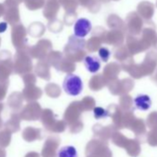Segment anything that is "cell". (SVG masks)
I'll use <instances>...</instances> for the list:
<instances>
[{
    "instance_id": "6da1fadb",
    "label": "cell",
    "mask_w": 157,
    "mask_h": 157,
    "mask_svg": "<svg viewBox=\"0 0 157 157\" xmlns=\"http://www.w3.org/2000/svg\"><path fill=\"white\" fill-rule=\"evenodd\" d=\"M63 89L70 96H77L82 92L83 82L82 78L75 74H67L63 81Z\"/></svg>"
},
{
    "instance_id": "8992f818",
    "label": "cell",
    "mask_w": 157,
    "mask_h": 157,
    "mask_svg": "<svg viewBox=\"0 0 157 157\" xmlns=\"http://www.w3.org/2000/svg\"><path fill=\"white\" fill-rule=\"evenodd\" d=\"M94 117L97 118V119H100V118H104V117H106L108 116V113L106 110H105L104 108L102 107H95L94 109Z\"/></svg>"
},
{
    "instance_id": "5b68a950",
    "label": "cell",
    "mask_w": 157,
    "mask_h": 157,
    "mask_svg": "<svg viewBox=\"0 0 157 157\" xmlns=\"http://www.w3.org/2000/svg\"><path fill=\"white\" fill-rule=\"evenodd\" d=\"M57 157H78L77 149L73 146H63L57 151Z\"/></svg>"
},
{
    "instance_id": "3957f363",
    "label": "cell",
    "mask_w": 157,
    "mask_h": 157,
    "mask_svg": "<svg viewBox=\"0 0 157 157\" xmlns=\"http://www.w3.org/2000/svg\"><path fill=\"white\" fill-rule=\"evenodd\" d=\"M86 69L90 73H96L101 67L100 59L96 56H87L83 60Z\"/></svg>"
},
{
    "instance_id": "277c9868",
    "label": "cell",
    "mask_w": 157,
    "mask_h": 157,
    "mask_svg": "<svg viewBox=\"0 0 157 157\" xmlns=\"http://www.w3.org/2000/svg\"><path fill=\"white\" fill-rule=\"evenodd\" d=\"M134 103H135L136 107L140 110H142V111L148 110L151 105V101L150 97L148 95H145V94H141V95L137 96L134 100Z\"/></svg>"
},
{
    "instance_id": "7a4b0ae2",
    "label": "cell",
    "mask_w": 157,
    "mask_h": 157,
    "mask_svg": "<svg viewBox=\"0 0 157 157\" xmlns=\"http://www.w3.org/2000/svg\"><path fill=\"white\" fill-rule=\"evenodd\" d=\"M92 31V23L85 18L78 19L74 25V34L78 38L87 36Z\"/></svg>"
},
{
    "instance_id": "52a82bcc",
    "label": "cell",
    "mask_w": 157,
    "mask_h": 157,
    "mask_svg": "<svg viewBox=\"0 0 157 157\" xmlns=\"http://www.w3.org/2000/svg\"><path fill=\"white\" fill-rule=\"evenodd\" d=\"M99 56H100V58L104 62H107V60L110 57V52H109V50L106 49V48H105V47L100 48V50H99Z\"/></svg>"
},
{
    "instance_id": "ba28073f",
    "label": "cell",
    "mask_w": 157,
    "mask_h": 157,
    "mask_svg": "<svg viewBox=\"0 0 157 157\" xmlns=\"http://www.w3.org/2000/svg\"><path fill=\"white\" fill-rule=\"evenodd\" d=\"M7 27H8L7 23H5V22L0 23V33H4L7 30Z\"/></svg>"
}]
</instances>
